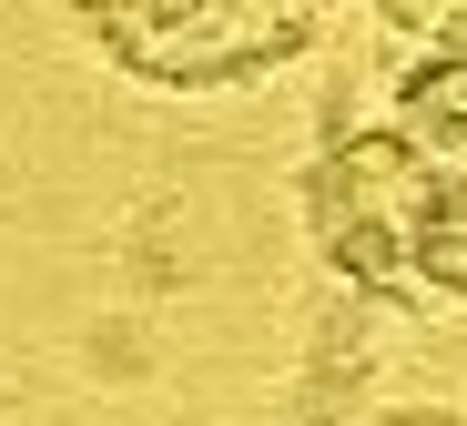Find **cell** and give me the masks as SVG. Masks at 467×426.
<instances>
[{
    "label": "cell",
    "mask_w": 467,
    "mask_h": 426,
    "mask_svg": "<svg viewBox=\"0 0 467 426\" xmlns=\"http://www.w3.org/2000/svg\"><path fill=\"white\" fill-rule=\"evenodd\" d=\"M102 51L122 71H152V81H234V71H265V61H295L316 41V11H92Z\"/></svg>",
    "instance_id": "1"
},
{
    "label": "cell",
    "mask_w": 467,
    "mask_h": 426,
    "mask_svg": "<svg viewBox=\"0 0 467 426\" xmlns=\"http://www.w3.org/2000/svg\"><path fill=\"white\" fill-rule=\"evenodd\" d=\"M376 426H467V416H447V406H397V416H376Z\"/></svg>",
    "instance_id": "2"
}]
</instances>
